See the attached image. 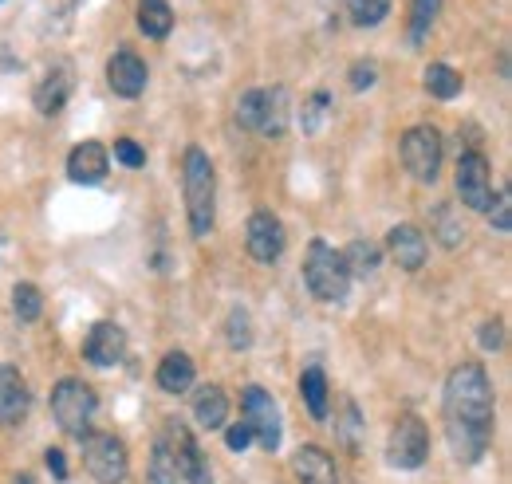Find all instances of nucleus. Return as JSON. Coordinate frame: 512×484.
Wrapping results in <instances>:
<instances>
[{
  "label": "nucleus",
  "mask_w": 512,
  "mask_h": 484,
  "mask_svg": "<svg viewBox=\"0 0 512 484\" xmlns=\"http://www.w3.org/2000/svg\"><path fill=\"white\" fill-rule=\"evenodd\" d=\"M446 433L457 461L477 465L493 441V382L481 363H461L446 378Z\"/></svg>",
  "instance_id": "f257e3e1"
},
{
  "label": "nucleus",
  "mask_w": 512,
  "mask_h": 484,
  "mask_svg": "<svg viewBox=\"0 0 512 484\" xmlns=\"http://www.w3.org/2000/svg\"><path fill=\"white\" fill-rule=\"evenodd\" d=\"M182 185H186V217L193 237H205L217 217V170L201 146H190L182 158Z\"/></svg>",
  "instance_id": "f03ea898"
},
{
  "label": "nucleus",
  "mask_w": 512,
  "mask_h": 484,
  "mask_svg": "<svg viewBox=\"0 0 512 484\" xmlns=\"http://www.w3.org/2000/svg\"><path fill=\"white\" fill-rule=\"evenodd\" d=\"M304 284H308V292L323 303L347 300L351 272H347V264H343V252H335L327 241L308 244V256H304Z\"/></svg>",
  "instance_id": "7ed1b4c3"
},
{
  "label": "nucleus",
  "mask_w": 512,
  "mask_h": 484,
  "mask_svg": "<svg viewBox=\"0 0 512 484\" xmlns=\"http://www.w3.org/2000/svg\"><path fill=\"white\" fill-rule=\"evenodd\" d=\"M99 410V398L87 382L79 378H60L52 390V418L60 422L67 437H87L91 433V418Z\"/></svg>",
  "instance_id": "20e7f679"
},
{
  "label": "nucleus",
  "mask_w": 512,
  "mask_h": 484,
  "mask_svg": "<svg viewBox=\"0 0 512 484\" xmlns=\"http://www.w3.org/2000/svg\"><path fill=\"white\" fill-rule=\"evenodd\" d=\"M83 441V469L99 484H123L130 473L127 445L115 433H87Z\"/></svg>",
  "instance_id": "39448f33"
},
{
  "label": "nucleus",
  "mask_w": 512,
  "mask_h": 484,
  "mask_svg": "<svg viewBox=\"0 0 512 484\" xmlns=\"http://www.w3.org/2000/svg\"><path fill=\"white\" fill-rule=\"evenodd\" d=\"M402 166L414 182H438L442 170V134L434 126H414L402 134Z\"/></svg>",
  "instance_id": "423d86ee"
},
{
  "label": "nucleus",
  "mask_w": 512,
  "mask_h": 484,
  "mask_svg": "<svg viewBox=\"0 0 512 484\" xmlns=\"http://www.w3.org/2000/svg\"><path fill=\"white\" fill-rule=\"evenodd\" d=\"M386 457H390L394 469H422L426 465V457H430V433H426V422L418 414H402L394 422Z\"/></svg>",
  "instance_id": "0eeeda50"
},
{
  "label": "nucleus",
  "mask_w": 512,
  "mask_h": 484,
  "mask_svg": "<svg viewBox=\"0 0 512 484\" xmlns=\"http://www.w3.org/2000/svg\"><path fill=\"white\" fill-rule=\"evenodd\" d=\"M453 185H457V197L465 209L473 213H485L493 205V174H489V158L469 150L457 158V174H453Z\"/></svg>",
  "instance_id": "6e6552de"
},
{
  "label": "nucleus",
  "mask_w": 512,
  "mask_h": 484,
  "mask_svg": "<svg viewBox=\"0 0 512 484\" xmlns=\"http://www.w3.org/2000/svg\"><path fill=\"white\" fill-rule=\"evenodd\" d=\"M158 437L170 445V453H174V461H178L182 481H186V484H213V477H209V465H205V457H201V449H197L193 433L178 422V418H166V422H162V429H158Z\"/></svg>",
  "instance_id": "1a4fd4ad"
},
{
  "label": "nucleus",
  "mask_w": 512,
  "mask_h": 484,
  "mask_svg": "<svg viewBox=\"0 0 512 484\" xmlns=\"http://www.w3.org/2000/svg\"><path fill=\"white\" fill-rule=\"evenodd\" d=\"M241 410H245V425L253 429V441L260 449L272 453V449L280 445V410H276L272 394L260 390V386H249V390L241 394Z\"/></svg>",
  "instance_id": "9d476101"
},
{
  "label": "nucleus",
  "mask_w": 512,
  "mask_h": 484,
  "mask_svg": "<svg viewBox=\"0 0 512 484\" xmlns=\"http://www.w3.org/2000/svg\"><path fill=\"white\" fill-rule=\"evenodd\" d=\"M245 244H249V256L260 264H276L280 252H284V225L272 209H256L245 225Z\"/></svg>",
  "instance_id": "9b49d317"
},
{
  "label": "nucleus",
  "mask_w": 512,
  "mask_h": 484,
  "mask_svg": "<svg viewBox=\"0 0 512 484\" xmlns=\"http://www.w3.org/2000/svg\"><path fill=\"white\" fill-rule=\"evenodd\" d=\"M83 355H87L91 366H119L123 355H127V335H123V327L111 323V319L95 323V327L87 331V339H83Z\"/></svg>",
  "instance_id": "f8f14e48"
},
{
  "label": "nucleus",
  "mask_w": 512,
  "mask_h": 484,
  "mask_svg": "<svg viewBox=\"0 0 512 484\" xmlns=\"http://www.w3.org/2000/svg\"><path fill=\"white\" fill-rule=\"evenodd\" d=\"M32 410V390L16 366H0V422L20 425Z\"/></svg>",
  "instance_id": "ddd939ff"
},
{
  "label": "nucleus",
  "mask_w": 512,
  "mask_h": 484,
  "mask_svg": "<svg viewBox=\"0 0 512 484\" xmlns=\"http://www.w3.org/2000/svg\"><path fill=\"white\" fill-rule=\"evenodd\" d=\"M111 170V154L107 146L99 142H79L71 154H67V178L79 185H99Z\"/></svg>",
  "instance_id": "4468645a"
},
{
  "label": "nucleus",
  "mask_w": 512,
  "mask_h": 484,
  "mask_svg": "<svg viewBox=\"0 0 512 484\" xmlns=\"http://www.w3.org/2000/svg\"><path fill=\"white\" fill-rule=\"evenodd\" d=\"M146 79H150V71H146V63L138 60L134 52H115L107 60V83L123 99H138L146 91Z\"/></svg>",
  "instance_id": "2eb2a0df"
},
{
  "label": "nucleus",
  "mask_w": 512,
  "mask_h": 484,
  "mask_svg": "<svg viewBox=\"0 0 512 484\" xmlns=\"http://www.w3.org/2000/svg\"><path fill=\"white\" fill-rule=\"evenodd\" d=\"M386 248H390V256L398 260L402 272H418V268L426 264V252H430L422 229H414V225H394V229L386 233Z\"/></svg>",
  "instance_id": "dca6fc26"
},
{
  "label": "nucleus",
  "mask_w": 512,
  "mask_h": 484,
  "mask_svg": "<svg viewBox=\"0 0 512 484\" xmlns=\"http://www.w3.org/2000/svg\"><path fill=\"white\" fill-rule=\"evenodd\" d=\"M292 473L300 484H339V469L320 445H300L292 457Z\"/></svg>",
  "instance_id": "f3484780"
},
{
  "label": "nucleus",
  "mask_w": 512,
  "mask_h": 484,
  "mask_svg": "<svg viewBox=\"0 0 512 484\" xmlns=\"http://www.w3.org/2000/svg\"><path fill=\"white\" fill-rule=\"evenodd\" d=\"M71 63H56V67H48V75L40 79V87H36V111L40 115H60L67 107V95H71Z\"/></svg>",
  "instance_id": "a211bd4d"
},
{
  "label": "nucleus",
  "mask_w": 512,
  "mask_h": 484,
  "mask_svg": "<svg viewBox=\"0 0 512 484\" xmlns=\"http://www.w3.org/2000/svg\"><path fill=\"white\" fill-rule=\"evenodd\" d=\"M288 119H292V99H288V91H284V87L260 91V126H256V134H264V138H284Z\"/></svg>",
  "instance_id": "6ab92c4d"
},
{
  "label": "nucleus",
  "mask_w": 512,
  "mask_h": 484,
  "mask_svg": "<svg viewBox=\"0 0 512 484\" xmlns=\"http://www.w3.org/2000/svg\"><path fill=\"white\" fill-rule=\"evenodd\" d=\"M193 418L201 429H225L229 422V398L221 386H201L193 394Z\"/></svg>",
  "instance_id": "aec40b11"
},
{
  "label": "nucleus",
  "mask_w": 512,
  "mask_h": 484,
  "mask_svg": "<svg viewBox=\"0 0 512 484\" xmlns=\"http://www.w3.org/2000/svg\"><path fill=\"white\" fill-rule=\"evenodd\" d=\"M193 359L190 355H182V351H170L162 363H158V386L166 390V394H186L193 386Z\"/></svg>",
  "instance_id": "412c9836"
},
{
  "label": "nucleus",
  "mask_w": 512,
  "mask_h": 484,
  "mask_svg": "<svg viewBox=\"0 0 512 484\" xmlns=\"http://www.w3.org/2000/svg\"><path fill=\"white\" fill-rule=\"evenodd\" d=\"M138 28L150 40H166L174 32V12L166 0H138Z\"/></svg>",
  "instance_id": "4be33fe9"
},
{
  "label": "nucleus",
  "mask_w": 512,
  "mask_h": 484,
  "mask_svg": "<svg viewBox=\"0 0 512 484\" xmlns=\"http://www.w3.org/2000/svg\"><path fill=\"white\" fill-rule=\"evenodd\" d=\"M300 394H304V406H308V414L323 422L327 418V374H323L320 366H308L304 374H300Z\"/></svg>",
  "instance_id": "5701e85b"
},
{
  "label": "nucleus",
  "mask_w": 512,
  "mask_h": 484,
  "mask_svg": "<svg viewBox=\"0 0 512 484\" xmlns=\"http://www.w3.org/2000/svg\"><path fill=\"white\" fill-rule=\"evenodd\" d=\"M343 264H347V272H355V276H371V272H379V264H383V248L375 241H351L347 252H343Z\"/></svg>",
  "instance_id": "b1692460"
},
{
  "label": "nucleus",
  "mask_w": 512,
  "mask_h": 484,
  "mask_svg": "<svg viewBox=\"0 0 512 484\" xmlns=\"http://www.w3.org/2000/svg\"><path fill=\"white\" fill-rule=\"evenodd\" d=\"M150 484H182L178 461L170 453V445L162 437H154V453H150Z\"/></svg>",
  "instance_id": "393cba45"
},
{
  "label": "nucleus",
  "mask_w": 512,
  "mask_h": 484,
  "mask_svg": "<svg viewBox=\"0 0 512 484\" xmlns=\"http://www.w3.org/2000/svg\"><path fill=\"white\" fill-rule=\"evenodd\" d=\"M426 91L438 95V99L461 95V71H453L449 63H430L426 67Z\"/></svg>",
  "instance_id": "a878e982"
},
{
  "label": "nucleus",
  "mask_w": 512,
  "mask_h": 484,
  "mask_svg": "<svg viewBox=\"0 0 512 484\" xmlns=\"http://www.w3.org/2000/svg\"><path fill=\"white\" fill-rule=\"evenodd\" d=\"M438 8H442V0H414V12H410V48H418L430 36V28L438 20Z\"/></svg>",
  "instance_id": "bb28decb"
},
{
  "label": "nucleus",
  "mask_w": 512,
  "mask_h": 484,
  "mask_svg": "<svg viewBox=\"0 0 512 484\" xmlns=\"http://www.w3.org/2000/svg\"><path fill=\"white\" fill-rule=\"evenodd\" d=\"M12 311H16L24 323H36L40 311H44L40 288H36V284H16V288H12Z\"/></svg>",
  "instance_id": "cd10ccee"
},
{
  "label": "nucleus",
  "mask_w": 512,
  "mask_h": 484,
  "mask_svg": "<svg viewBox=\"0 0 512 484\" xmlns=\"http://www.w3.org/2000/svg\"><path fill=\"white\" fill-rule=\"evenodd\" d=\"M347 12H351V24H359V28H375V24H383L386 20L390 0H347Z\"/></svg>",
  "instance_id": "c85d7f7f"
},
{
  "label": "nucleus",
  "mask_w": 512,
  "mask_h": 484,
  "mask_svg": "<svg viewBox=\"0 0 512 484\" xmlns=\"http://www.w3.org/2000/svg\"><path fill=\"white\" fill-rule=\"evenodd\" d=\"M485 213H489V221H493V229H497V233H512V193H509V185L497 193V201H493Z\"/></svg>",
  "instance_id": "c756f323"
},
{
  "label": "nucleus",
  "mask_w": 512,
  "mask_h": 484,
  "mask_svg": "<svg viewBox=\"0 0 512 484\" xmlns=\"http://www.w3.org/2000/svg\"><path fill=\"white\" fill-rule=\"evenodd\" d=\"M260 91H264V87L245 91L241 103H237V122H241L245 130H256V126H260Z\"/></svg>",
  "instance_id": "7c9ffc66"
},
{
  "label": "nucleus",
  "mask_w": 512,
  "mask_h": 484,
  "mask_svg": "<svg viewBox=\"0 0 512 484\" xmlns=\"http://www.w3.org/2000/svg\"><path fill=\"white\" fill-rule=\"evenodd\" d=\"M253 343V331H249V315L245 311H233L229 315V347H249Z\"/></svg>",
  "instance_id": "2f4dec72"
},
{
  "label": "nucleus",
  "mask_w": 512,
  "mask_h": 484,
  "mask_svg": "<svg viewBox=\"0 0 512 484\" xmlns=\"http://www.w3.org/2000/svg\"><path fill=\"white\" fill-rule=\"evenodd\" d=\"M115 158H119L123 166H130V170L146 166V150H142L138 142H130V138H119V142H115Z\"/></svg>",
  "instance_id": "473e14b6"
},
{
  "label": "nucleus",
  "mask_w": 512,
  "mask_h": 484,
  "mask_svg": "<svg viewBox=\"0 0 512 484\" xmlns=\"http://www.w3.org/2000/svg\"><path fill=\"white\" fill-rule=\"evenodd\" d=\"M225 445L233 449V453H245L249 445H253V429L245 422H233L229 429H225Z\"/></svg>",
  "instance_id": "72a5a7b5"
},
{
  "label": "nucleus",
  "mask_w": 512,
  "mask_h": 484,
  "mask_svg": "<svg viewBox=\"0 0 512 484\" xmlns=\"http://www.w3.org/2000/svg\"><path fill=\"white\" fill-rule=\"evenodd\" d=\"M438 229H442V244H446V248H457L461 237H465V229L449 221V209H438Z\"/></svg>",
  "instance_id": "f704fd0d"
},
{
  "label": "nucleus",
  "mask_w": 512,
  "mask_h": 484,
  "mask_svg": "<svg viewBox=\"0 0 512 484\" xmlns=\"http://www.w3.org/2000/svg\"><path fill=\"white\" fill-rule=\"evenodd\" d=\"M375 79H379V75H375V63H355V67H351V87H355V91L371 87Z\"/></svg>",
  "instance_id": "c9c22d12"
},
{
  "label": "nucleus",
  "mask_w": 512,
  "mask_h": 484,
  "mask_svg": "<svg viewBox=\"0 0 512 484\" xmlns=\"http://www.w3.org/2000/svg\"><path fill=\"white\" fill-rule=\"evenodd\" d=\"M481 347H485V351H497V347H501V319H489V323L481 327Z\"/></svg>",
  "instance_id": "e433bc0d"
},
{
  "label": "nucleus",
  "mask_w": 512,
  "mask_h": 484,
  "mask_svg": "<svg viewBox=\"0 0 512 484\" xmlns=\"http://www.w3.org/2000/svg\"><path fill=\"white\" fill-rule=\"evenodd\" d=\"M44 461H48V469H52L60 481H67V461H64V453H60V449H48V457H44Z\"/></svg>",
  "instance_id": "4c0bfd02"
}]
</instances>
